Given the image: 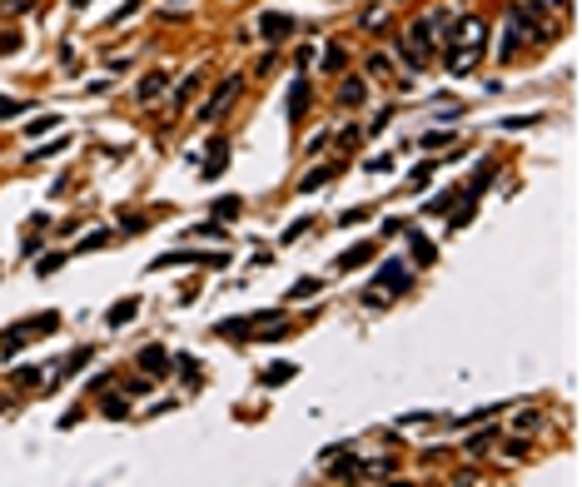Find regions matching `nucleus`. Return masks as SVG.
<instances>
[{"mask_svg": "<svg viewBox=\"0 0 582 487\" xmlns=\"http://www.w3.org/2000/svg\"><path fill=\"white\" fill-rule=\"evenodd\" d=\"M289 378H294V363H279V368L264 373V388H279V383H289Z\"/></svg>", "mask_w": 582, "mask_h": 487, "instance_id": "nucleus-12", "label": "nucleus"}, {"mask_svg": "<svg viewBox=\"0 0 582 487\" xmlns=\"http://www.w3.org/2000/svg\"><path fill=\"white\" fill-rule=\"evenodd\" d=\"M154 95H165V75H144L140 80V100H154Z\"/></svg>", "mask_w": 582, "mask_h": 487, "instance_id": "nucleus-14", "label": "nucleus"}, {"mask_svg": "<svg viewBox=\"0 0 582 487\" xmlns=\"http://www.w3.org/2000/svg\"><path fill=\"white\" fill-rule=\"evenodd\" d=\"M339 104H363V80H344L339 85Z\"/></svg>", "mask_w": 582, "mask_h": 487, "instance_id": "nucleus-11", "label": "nucleus"}, {"mask_svg": "<svg viewBox=\"0 0 582 487\" xmlns=\"http://www.w3.org/2000/svg\"><path fill=\"white\" fill-rule=\"evenodd\" d=\"M65 144H70V139H55V144H40V149H35V154H30V159H50V154H60V149H65Z\"/></svg>", "mask_w": 582, "mask_h": 487, "instance_id": "nucleus-24", "label": "nucleus"}, {"mask_svg": "<svg viewBox=\"0 0 582 487\" xmlns=\"http://www.w3.org/2000/svg\"><path fill=\"white\" fill-rule=\"evenodd\" d=\"M215 214H219V219H234V214H239V199H219Z\"/></svg>", "mask_w": 582, "mask_h": 487, "instance_id": "nucleus-21", "label": "nucleus"}, {"mask_svg": "<svg viewBox=\"0 0 582 487\" xmlns=\"http://www.w3.org/2000/svg\"><path fill=\"white\" fill-rule=\"evenodd\" d=\"M189 234H199V239H224V229H219V224H194Z\"/></svg>", "mask_w": 582, "mask_h": 487, "instance_id": "nucleus-22", "label": "nucleus"}, {"mask_svg": "<svg viewBox=\"0 0 582 487\" xmlns=\"http://www.w3.org/2000/svg\"><path fill=\"white\" fill-rule=\"evenodd\" d=\"M384 20H388V11H384V6H374V11H363V30H379Z\"/></svg>", "mask_w": 582, "mask_h": 487, "instance_id": "nucleus-19", "label": "nucleus"}, {"mask_svg": "<svg viewBox=\"0 0 582 487\" xmlns=\"http://www.w3.org/2000/svg\"><path fill=\"white\" fill-rule=\"evenodd\" d=\"M493 438H498V427L478 432V438H468V453H488V448H493Z\"/></svg>", "mask_w": 582, "mask_h": 487, "instance_id": "nucleus-15", "label": "nucleus"}, {"mask_svg": "<svg viewBox=\"0 0 582 487\" xmlns=\"http://www.w3.org/2000/svg\"><path fill=\"white\" fill-rule=\"evenodd\" d=\"M379 284H384V289H393V294H403V289L413 284V274H408V263H403V259H388V263L379 268Z\"/></svg>", "mask_w": 582, "mask_h": 487, "instance_id": "nucleus-2", "label": "nucleus"}, {"mask_svg": "<svg viewBox=\"0 0 582 487\" xmlns=\"http://www.w3.org/2000/svg\"><path fill=\"white\" fill-rule=\"evenodd\" d=\"M20 50V35H0V55H15Z\"/></svg>", "mask_w": 582, "mask_h": 487, "instance_id": "nucleus-27", "label": "nucleus"}, {"mask_svg": "<svg viewBox=\"0 0 582 487\" xmlns=\"http://www.w3.org/2000/svg\"><path fill=\"white\" fill-rule=\"evenodd\" d=\"M557 6H562V11H567V6H572V0H557Z\"/></svg>", "mask_w": 582, "mask_h": 487, "instance_id": "nucleus-32", "label": "nucleus"}, {"mask_svg": "<svg viewBox=\"0 0 582 487\" xmlns=\"http://www.w3.org/2000/svg\"><path fill=\"white\" fill-rule=\"evenodd\" d=\"M75 6H85V0H75Z\"/></svg>", "mask_w": 582, "mask_h": 487, "instance_id": "nucleus-33", "label": "nucleus"}, {"mask_svg": "<svg viewBox=\"0 0 582 487\" xmlns=\"http://www.w3.org/2000/svg\"><path fill=\"white\" fill-rule=\"evenodd\" d=\"M453 40H458V45H483V20H473V15H468V20L458 25Z\"/></svg>", "mask_w": 582, "mask_h": 487, "instance_id": "nucleus-7", "label": "nucleus"}, {"mask_svg": "<svg viewBox=\"0 0 582 487\" xmlns=\"http://www.w3.org/2000/svg\"><path fill=\"white\" fill-rule=\"evenodd\" d=\"M11 115H25V104L11 100V95H0V120H11Z\"/></svg>", "mask_w": 582, "mask_h": 487, "instance_id": "nucleus-20", "label": "nucleus"}, {"mask_svg": "<svg viewBox=\"0 0 582 487\" xmlns=\"http://www.w3.org/2000/svg\"><path fill=\"white\" fill-rule=\"evenodd\" d=\"M135 313H140V299H120L110 313H104V323H110V329H125V323H130Z\"/></svg>", "mask_w": 582, "mask_h": 487, "instance_id": "nucleus-6", "label": "nucleus"}, {"mask_svg": "<svg viewBox=\"0 0 582 487\" xmlns=\"http://www.w3.org/2000/svg\"><path fill=\"white\" fill-rule=\"evenodd\" d=\"M304 104H309V85L294 80V90H289V120H304Z\"/></svg>", "mask_w": 582, "mask_h": 487, "instance_id": "nucleus-9", "label": "nucleus"}, {"mask_svg": "<svg viewBox=\"0 0 582 487\" xmlns=\"http://www.w3.org/2000/svg\"><path fill=\"white\" fill-rule=\"evenodd\" d=\"M368 259H374V244H353V249L339 259V268H358V263H368Z\"/></svg>", "mask_w": 582, "mask_h": 487, "instance_id": "nucleus-10", "label": "nucleus"}, {"mask_svg": "<svg viewBox=\"0 0 582 487\" xmlns=\"http://www.w3.org/2000/svg\"><path fill=\"white\" fill-rule=\"evenodd\" d=\"M368 75H374V80H384V75H393V65H388V55H368Z\"/></svg>", "mask_w": 582, "mask_h": 487, "instance_id": "nucleus-16", "label": "nucleus"}, {"mask_svg": "<svg viewBox=\"0 0 582 487\" xmlns=\"http://www.w3.org/2000/svg\"><path fill=\"white\" fill-rule=\"evenodd\" d=\"M104 413H110V418H125V398H104Z\"/></svg>", "mask_w": 582, "mask_h": 487, "instance_id": "nucleus-29", "label": "nucleus"}, {"mask_svg": "<svg viewBox=\"0 0 582 487\" xmlns=\"http://www.w3.org/2000/svg\"><path fill=\"white\" fill-rule=\"evenodd\" d=\"M234 95H239V80H224V85H219L215 95H209V104L199 110V120H204V125H215V120H219V115L229 110V104H234Z\"/></svg>", "mask_w": 582, "mask_h": 487, "instance_id": "nucleus-1", "label": "nucleus"}, {"mask_svg": "<svg viewBox=\"0 0 582 487\" xmlns=\"http://www.w3.org/2000/svg\"><path fill=\"white\" fill-rule=\"evenodd\" d=\"M329 477H334V482H348V477H358V462H353V458H339V462L329 467Z\"/></svg>", "mask_w": 582, "mask_h": 487, "instance_id": "nucleus-13", "label": "nucleus"}, {"mask_svg": "<svg viewBox=\"0 0 582 487\" xmlns=\"http://www.w3.org/2000/svg\"><path fill=\"white\" fill-rule=\"evenodd\" d=\"M339 174V165H324V170H313V174H304V184H299V194H313V189H319V184H329Z\"/></svg>", "mask_w": 582, "mask_h": 487, "instance_id": "nucleus-8", "label": "nucleus"}, {"mask_svg": "<svg viewBox=\"0 0 582 487\" xmlns=\"http://www.w3.org/2000/svg\"><path fill=\"white\" fill-rule=\"evenodd\" d=\"M473 65H478V45H453L448 70H453V75H463V70H473Z\"/></svg>", "mask_w": 582, "mask_h": 487, "instance_id": "nucleus-5", "label": "nucleus"}, {"mask_svg": "<svg viewBox=\"0 0 582 487\" xmlns=\"http://www.w3.org/2000/svg\"><path fill=\"white\" fill-rule=\"evenodd\" d=\"M413 259H418V263H433V244L413 234Z\"/></svg>", "mask_w": 582, "mask_h": 487, "instance_id": "nucleus-18", "label": "nucleus"}, {"mask_svg": "<svg viewBox=\"0 0 582 487\" xmlns=\"http://www.w3.org/2000/svg\"><path fill=\"white\" fill-rule=\"evenodd\" d=\"M55 125H60V120H55V115H40V120H35V125H30V135H45V130H55Z\"/></svg>", "mask_w": 582, "mask_h": 487, "instance_id": "nucleus-26", "label": "nucleus"}, {"mask_svg": "<svg viewBox=\"0 0 582 487\" xmlns=\"http://www.w3.org/2000/svg\"><path fill=\"white\" fill-rule=\"evenodd\" d=\"M289 294H294V299H309V294H319V279H304V284H294Z\"/></svg>", "mask_w": 582, "mask_h": 487, "instance_id": "nucleus-23", "label": "nucleus"}, {"mask_svg": "<svg viewBox=\"0 0 582 487\" xmlns=\"http://www.w3.org/2000/svg\"><path fill=\"white\" fill-rule=\"evenodd\" d=\"M140 368H144L149 378H165V373H170V358H165V348L144 343V348H140Z\"/></svg>", "mask_w": 582, "mask_h": 487, "instance_id": "nucleus-3", "label": "nucleus"}, {"mask_svg": "<svg viewBox=\"0 0 582 487\" xmlns=\"http://www.w3.org/2000/svg\"><path fill=\"white\" fill-rule=\"evenodd\" d=\"M60 263H65V254H45V259H40V268H35V274H40V279H50V274H55Z\"/></svg>", "mask_w": 582, "mask_h": 487, "instance_id": "nucleus-17", "label": "nucleus"}, {"mask_svg": "<svg viewBox=\"0 0 582 487\" xmlns=\"http://www.w3.org/2000/svg\"><path fill=\"white\" fill-rule=\"evenodd\" d=\"M289 30H294V20H289V15H264V20H259V35L269 40V45L289 40Z\"/></svg>", "mask_w": 582, "mask_h": 487, "instance_id": "nucleus-4", "label": "nucleus"}, {"mask_svg": "<svg viewBox=\"0 0 582 487\" xmlns=\"http://www.w3.org/2000/svg\"><path fill=\"white\" fill-rule=\"evenodd\" d=\"M35 6H40V0H6L11 15H25V11H35Z\"/></svg>", "mask_w": 582, "mask_h": 487, "instance_id": "nucleus-25", "label": "nucleus"}, {"mask_svg": "<svg viewBox=\"0 0 582 487\" xmlns=\"http://www.w3.org/2000/svg\"><path fill=\"white\" fill-rule=\"evenodd\" d=\"M538 423H543L538 413H517V423H513V427H522V432H527V427H538Z\"/></svg>", "mask_w": 582, "mask_h": 487, "instance_id": "nucleus-30", "label": "nucleus"}, {"mask_svg": "<svg viewBox=\"0 0 582 487\" xmlns=\"http://www.w3.org/2000/svg\"><path fill=\"white\" fill-rule=\"evenodd\" d=\"M104 239H110V229H95V234H90V239H85V244H80V249H100V244H104Z\"/></svg>", "mask_w": 582, "mask_h": 487, "instance_id": "nucleus-31", "label": "nucleus"}, {"mask_svg": "<svg viewBox=\"0 0 582 487\" xmlns=\"http://www.w3.org/2000/svg\"><path fill=\"white\" fill-rule=\"evenodd\" d=\"M120 229H130V234H135V229H144V214H125V219H120Z\"/></svg>", "mask_w": 582, "mask_h": 487, "instance_id": "nucleus-28", "label": "nucleus"}]
</instances>
